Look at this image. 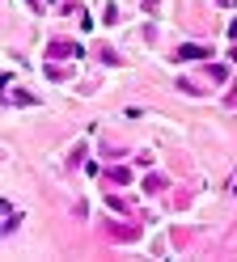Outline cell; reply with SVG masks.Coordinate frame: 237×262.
I'll return each instance as SVG.
<instances>
[{"label":"cell","mask_w":237,"mask_h":262,"mask_svg":"<svg viewBox=\"0 0 237 262\" xmlns=\"http://www.w3.org/2000/svg\"><path fill=\"white\" fill-rule=\"evenodd\" d=\"M199 55H208V51H203V47H182L178 51V59H199Z\"/></svg>","instance_id":"cell-1"}]
</instances>
